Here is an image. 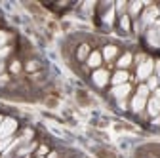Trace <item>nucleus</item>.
<instances>
[{"label":"nucleus","instance_id":"1","mask_svg":"<svg viewBox=\"0 0 160 158\" xmlns=\"http://www.w3.org/2000/svg\"><path fill=\"white\" fill-rule=\"evenodd\" d=\"M147 95H149V88H147V84H141L137 88V93L133 95V99H132V111L133 112L143 111V107L147 105Z\"/></svg>","mask_w":160,"mask_h":158},{"label":"nucleus","instance_id":"2","mask_svg":"<svg viewBox=\"0 0 160 158\" xmlns=\"http://www.w3.org/2000/svg\"><path fill=\"white\" fill-rule=\"evenodd\" d=\"M17 128V122L13 120V118H6V120L2 122V126H0V141L6 139V137H10Z\"/></svg>","mask_w":160,"mask_h":158},{"label":"nucleus","instance_id":"3","mask_svg":"<svg viewBox=\"0 0 160 158\" xmlns=\"http://www.w3.org/2000/svg\"><path fill=\"white\" fill-rule=\"evenodd\" d=\"M152 69H154V63L151 61V59L143 61L141 65L137 67V78H139V80H147V78L152 74Z\"/></svg>","mask_w":160,"mask_h":158},{"label":"nucleus","instance_id":"4","mask_svg":"<svg viewBox=\"0 0 160 158\" xmlns=\"http://www.w3.org/2000/svg\"><path fill=\"white\" fill-rule=\"evenodd\" d=\"M156 17H160L158 8H156V6H149V4H147V10H145V12H143V15H141L143 23H145V25H151V23H154V21H156Z\"/></svg>","mask_w":160,"mask_h":158},{"label":"nucleus","instance_id":"5","mask_svg":"<svg viewBox=\"0 0 160 158\" xmlns=\"http://www.w3.org/2000/svg\"><path fill=\"white\" fill-rule=\"evenodd\" d=\"M147 107H149V114H151V116L160 114V90H154V95L149 99Z\"/></svg>","mask_w":160,"mask_h":158},{"label":"nucleus","instance_id":"6","mask_svg":"<svg viewBox=\"0 0 160 158\" xmlns=\"http://www.w3.org/2000/svg\"><path fill=\"white\" fill-rule=\"evenodd\" d=\"M92 80H93V84H95L97 88H103V86L109 82V72H107L105 69H97V71L93 72V76H92Z\"/></svg>","mask_w":160,"mask_h":158},{"label":"nucleus","instance_id":"7","mask_svg":"<svg viewBox=\"0 0 160 158\" xmlns=\"http://www.w3.org/2000/svg\"><path fill=\"white\" fill-rule=\"evenodd\" d=\"M101 59H103L101 52H92L90 57H88V67H92V69H99V65H101Z\"/></svg>","mask_w":160,"mask_h":158},{"label":"nucleus","instance_id":"8","mask_svg":"<svg viewBox=\"0 0 160 158\" xmlns=\"http://www.w3.org/2000/svg\"><path fill=\"white\" fill-rule=\"evenodd\" d=\"M126 80H128V72L126 71H116L114 76L111 78V82L114 86H122V84H126Z\"/></svg>","mask_w":160,"mask_h":158},{"label":"nucleus","instance_id":"9","mask_svg":"<svg viewBox=\"0 0 160 158\" xmlns=\"http://www.w3.org/2000/svg\"><path fill=\"white\" fill-rule=\"evenodd\" d=\"M132 61H133V57H132V53H124L122 57L116 61V67H118V71H126V67H130L132 65Z\"/></svg>","mask_w":160,"mask_h":158},{"label":"nucleus","instance_id":"10","mask_svg":"<svg viewBox=\"0 0 160 158\" xmlns=\"http://www.w3.org/2000/svg\"><path fill=\"white\" fill-rule=\"evenodd\" d=\"M128 91H130V84H122V86H114V90H112V95L116 97V99H124V97L128 95Z\"/></svg>","mask_w":160,"mask_h":158},{"label":"nucleus","instance_id":"11","mask_svg":"<svg viewBox=\"0 0 160 158\" xmlns=\"http://www.w3.org/2000/svg\"><path fill=\"white\" fill-rule=\"evenodd\" d=\"M116 53H118V48H116V46H105L101 55L105 57V61H111V59H112Z\"/></svg>","mask_w":160,"mask_h":158},{"label":"nucleus","instance_id":"12","mask_svg":"<svg viewBox=\"0 0 160 158\" xmlns=\"http://www.w3.org/2000/svg\"><path fill=\"white\" fill-rule=\"evenodd\" d=\"M76 57L80 59V61L88 59V57H90V46H88V44H82V46L78 48V52H76Z\"/></svg>","mask_w":160,"mask_h":158},{"label":"nucleus","instance_id":"13","mask_svg":"<svg viewBox=\"0 0 160 158\" xmlns=\"http://www.w3.org/2000/svg\"><path fill=\"white\" fill-rule=\"evenodd\" d=\"M145 6H147V4H143V2H133V4H128V10H130V13H128V15H137V13L141 12Z\"/></svg>","mask_w":160,"mask_h":158},{"label":"nucleus","instance_id":"14","mask_svg":"<svg viewBox=\"0 0 160 158\" xmlns=\"http://www.w3.org/2000/svg\"><path fill=\"white\" fill-rule=\"evenodd\" d=\"M147 88H149V91H154L158 88V78L156 76H149L147 78Z\"/></svg>","mask_w":160,"mask_h":158},{"label":"nucleus","instance_id":"15","mask_svg":"<svg viewBox=\"0 0 160 158\" xmlns=\"http://www.w3.org/2000/svg\"><path fill=\"white\" fill-rule=\"evenodd\" d=\"M120 27H122L124 31L130 29V15H128V13H122V15H120Z\"/></svg>","mask_w":160,"mask_h":158},{"label":"nucleus","instance_id":"16","mask_svg":"<svg viewBox=\"0 0 160 158\" xmlns=\"http://www.w3.org/2000/svg\"><path fill=\"white\" fill-rule=\"evenodd\" d=\"M10 53V48L8 46H4V48H0V63H4V57Z\"/></svg>","mask_w":160,"mask_h":158},{"label":"nucleus","instance_id":"17","mask_svg":"<svg viewBox=\"0 0 160 158\" xmlns=\"http://www.w3.org/2000/svg\"><path fill=\"white\" fill-rule=\"evenodd\" d=\"M10 143H12V137H6V139H2V141H0V151H6Z\"/></svg>","mask_w":160,"mask_h":158},{"label":"nucleus","instance_id":"18","mask_svg":"<svg viewBox=\"0 0 160 158\" xmlns=\"http://www.w3.org/2000/svg\"><path fill=\"white\" fill-rule=\"evenodd\" d=\"M44 154H48V147L46 145H40L36 149V156H44Z\"/></svg>","mask_w":160,"mask_h":158},{"label":"nucleus","instance_id":"19","mask_svg":"<svg viewBox=\"0 0 160 158\" xmlns=\"http://www.w3.org/2000/svg\"><path fill=\"white\" fill-rule=\"evenodd\" d=\"M25 69H27V71H36V69H38V63H36V61H29V63L25 65Z\"/></svg>","mask_w":160,"mask_h":158},{"label":"nucleus","instance_id":"20","mask_svg":"<svg viewBox=\"0 0 160 158\" xmlns=\"http://www.w3.org/2000/svg\"><path fill=\"white\" fill-rule=\"evenodd\" d=\"M10 71H12V72H19V71H21V65H19L17 61H13V63L10 65Z\"/></svg>","mask_w":160,"mask_h":158},{"label":"nucleus","instance_id":"21","mask_svg":"<svg viewBox=\"0 0 160 158\" xmlns=\"http://www.w3.org/2000/svg\"><path fill=\"white\" fill-rule=\"evenodd\" d=\"M8 40V34L6 32H0V48H4V42Z\"/></svg>","mask_w":160,"mask_h":158},{"label":"nucleus","instance_id":"22","mask_svg":"<svg viewBox=\"0 0 160 158\" xmlns=\"http://www.w3.org/2000/svg\"><path fill=\"white\" fill-rule=\"evenodd\" d=\"M8 80H10V76L8 74H2V76H0V86H6Z\"/></svg>","mask_w":160,"mask_h":158},{"label":"nucleus","instance_id":"23","mask_svg":"<svg viewBox=\"0 0 160 158\" xmlns=\"http://www.w3.org/2000/svg\"><path fill=\"white\" fill-rule=\"evenodd\" d=\"M156 72H158V76H156V78H158V82H160V61L156 63Z\"/></svg>","mask_w":160,"mask_h":158},{"label":"nucleus","instance_id":"24","mask_svg":"<svg viewBox=\"0 0 160 158\" xmlns=\"http://www.w3.org/2000/svg\"><path fill=\"white\" fill-rule=\"evenodd\" d=\"M4 69H6V63H0V76H2V72H4Z\"/></svg>","mask_w":160,"mask_h":158},{"label":"nucleus","instance_id":"25","mask_svg":"<svg viewBox=\"0 0 160 158\" xmlns=\"http://www.w3.org/2000/svg\"><path fill=\"white\" fill-rule=\"evenodd\" d=\"M48 158H57V152H50V154H48Z\"/></svg>","mask_w":160,"mask_h":158},{"label":"nucleus","instance_id":"26","mask_svg":"<svg viewBox=\"0 0 160 158\" xmlns=\"http://www.w3.org/2000/svg\"><path fill=\"white\" fill-rule=\"evenodd\" d=\"M154 124H160V116H156V118H154Z\"/></svg>","mask_w":160,"mask_h":158},{"label":"nucleus","instance_id":"27","mask_svg":"<svg viewBox=\"0 0 160 158\" xmlns=\"http://www.w3.org/2000/svg\"><path fill=\"white\" fill-rule=\"evenodd\" d=\"M158 23H160V17H158Z\"/></svg>","mask_w":160,"mask_h":158},{"label":"nucleus","instance_id":"28","mask_svg":"<svg viewBox=\"0 0 160 158\" xmlns=\"http://www.w3.org/2000/svg\"><path fill=\"white\" fill-rule=\"evenodd\" d=\"M38 158H44V156H38Z\"/></svg>","mask_w":160,"mask_h":158},{"label":"nucleus","instance_id":"29","mask_svg":"<svg viewBox=\"0 0 160 158\" xmlns=\"http://www.w3.org/2000/svg\"><path fill=\"white\" fill-rule=\"evenodd\" d=\"M0 122H2V118H0Z\"/></svg>","mask_w":160,"mask_h":158},{"label":"nucleus","instance_id":"30","mask_svg":"<svg viewBox=\"0 0 160 158\" xmlns=\"http://www.w3.org/2000/svg\"><path fill=\"white\" fill-rule=\"evenodd\" d=\"M17 158H19V156H17Z\"/></svg>","mask_w":160,"mask_h":158}]
</instances>
